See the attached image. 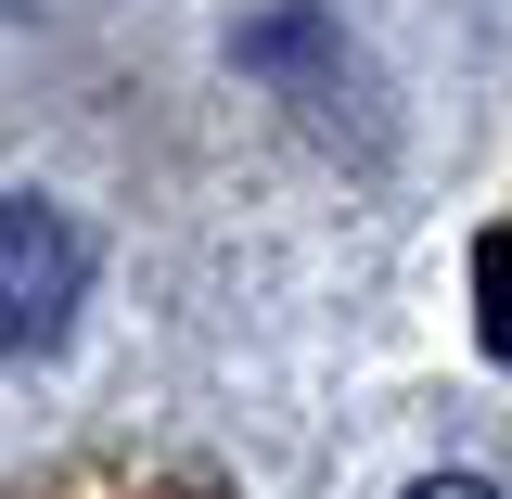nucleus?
I'll list each match as a JSON object with an SVG mask.
<instances>
[{"label": "nucleus", "mask_w": 512, "mask_h": 499, "mask_svg": "<svg viewBox=\"0 0 512 499\" xmlns=\"http://www.w3.org/2000/svg\"><path fill=\"white\" fill-rule=\"evenodd\" d=\"M77 282H90V244H77V218L52 205H0V346H52L64 308H77Z\"/></svg>", "instance_id": "nucleus-1"}, {"label": "nucleus", "mask_w": 512, "mask_h": 499, "mask_svg": "<svg viewBox=\"0 0 512 499\" xmlns=\"http://www.w3.org/2000/svg\"><path fill=\"white\" fill-rule=\"evenodd\" d=\"M410 499H500L487 474H436V487H410Z\"/></svg>", "instance_id": "nucleus-2"}]
</instances>
